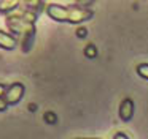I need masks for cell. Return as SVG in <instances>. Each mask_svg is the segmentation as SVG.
Listing matches in <instances>:
<instances>
[{
    "mask_svg": "<svg viewBox=\"0 0 148 139\" xmlns=\"http://www.w3.org/2000/svg\"><path fill=\"white\" fill-rule=\"evenodd\" d=\"M18 46H19V40H18L13 33H7V32L0 30V47H2V49L11 51Z\"/></svg>",
    "mask_w": 148,
    "mask_h": 139,
    "instance_id": "obj_6",
    "label": "cell"
},
{
    "mask_svg": "<svg viewBox=\"0 0 148 139\" xmlns=\"http://www.w3.org/2000/svg\"><path fill=\"white\" fill-rule=\"evenodd\" d=\"M77 35L80 38H84V36H86V30H84V28H80V30L77 32Z\"/></svg>",
    "mask_w": 148,
    "mask_h": 139,
    "instance_id": "obj_13",
    "label": "cell"
},
{
    "mask_svg": "<svg viewBox=\"0 0 148 139\" xmlns=\"http://www.w3.org/2000/svg\"><path fill=\"white\" fill-rule=\"evenodd\" d=\"M45 117H46V120H48V123H54V122H56V117L53 115L51 112H48V114H46Z\"/></svg>",
    "mask_w": 148,
    "mask_h": 139,
    "instance_id": "obj_11",
    "label": "cell"
},
{
    "mask_svg": "<svg viewBox=\"0 0 148 139\" xmlns=\"http://www.w3.org/2000/svg\"><path fill=\"white\" fill-rule=\"evenodd\" d=\"M7 27L10 28L11 33L14 36H19V46L23 52H29L34 46V40H35V24L29 22L23 16V13H13V14L7 16Z\"/></svg>",
    "mask_w": 148,
    "mask_h": 139,
    "instance_id": "obj_1",
    "label": "cell"
},
{
    "mask_svg": "<svg viewBox=\"0 0 148 139\" xmlns=\"http://www.w3.org/2000/svg\"><path fill=\"white\" fill-rule=\"evenodd\" d=\"M8 109V103L5 101V98L0 95V112H3V111Z\"/></svg>",
    "mask_w": 148,
    "mask_h": 139,
    "instance_id": "obj_10",
    "label": "cell"
},
{
    "mask_svg": "<svg viewBox=\"0 0 148 139\" xmlns=\"http://www.w3.org/2000/svg\"><path fill=\"white\" fill-rule=\"evenodd\" d=\"M24 96V85L21 82H13L10 84L3 92V98L8 103V106H13V104H18Z\"/></svg>",
    "mask_w": 148,
    "mask_h": 139,
    "instance_id": "obj_3",
    "label": "cell"
},
{
    "mask_svg": "<svg viewBox=\"0 0 148 139\" xmlns=\"http://www.w3.org/2000/svg\"><path fill=\"white\" fill-rule=\"evenodd\" d=\"M3 88H5V85H0V90H3Z\"/></svg>",
    "mask_w": 148,
    "mask_h": 139,
    "instance_id": "obj_14",
    "label": "cell"
},
{
    "mask_svg": "<svg viewBox=\"0 0 148 139\" xmlns=\"http://www.w3.org/2000/svg\"><path fill=\"white\" fill-rule=\"evenodd\" d=\"M21 0H0V13L8 14V13L14 11L19 6Z\"/></svg>",
    "mask_w": 148,
    "mask_h": 139,
    "instance_id": "obj_7",
    "label": "cell"
},
{
    "mask_svg": "<svg viewBox=\"0 0 148 139\" xmlns=\"http://www.w3.org/2000/svg\"><path fill=\"white\" fill-rule=\"evenodd\" d=\"M113 139H129V138L124 134V133H116L115 138H113Z\"/></svg>",
    "mask_w": 148,
    "mask_h": 139,
    "instance_id": "obj_12",
    "label": "cell"
},
{
    "mask_svg": "<svg viewBox=\"0 0 148 139\" xmlns=\"http://www.w3.org/2000/svg\"><path fill=\"white\" fill-rule=\"evenodd\" d=\"M84 54H86L88 57H91V59H94V57H96V54H97V51H96V47H94L92 44H88V47H86V51H84Z\"/></svg>",
    "mask_w": 148,
    "mask_h": 139,
    "instance_id": "obj_9",
    "label": "cell"
},
{
    "mask_svg": "<svg viewBox=\"0 0 148 139\" xmlns=\"http://www.w3.org/2000/svg\"><path fill=\"white\" fill-rule=\"evenodd\" d=\"M118 115L123 122H129L134 115V101L131 98H124L119 103V109H118Z\"/></svg>",
    "mask_w": 148,
    "mask_h": 139,
    "instance_id": "obj_4",
    "label": "cell"
},
{
    "mask_svg": "<svg viewBox=\"0 0 148 139\" xmlns=\"http://www.w3.org/2000/svg\"><path fill=\"white\" fill-rule=\"evenodd\" d=\"M137 73H138V76H142L143 79H148V63H140V65H137Z\"/></svg>",
    "mask_w": 148,
    "mask_h": 139,
    "instance_id": "obj_8",
    "label": "cell"
},
{
    "mask_svg": "<svg viewBox=\"0 0 148 139\" xmlns=\"http://www.w3.org/2000/svg\"><path fill=\"white\" fill-rule=\"evenodd\" d=\"M46 14L58 22H70V24H81L89 21L94 16V11L84 6H62V5H48Z\"/></svg>",
    "mask_w": 148,
    "mask_h": 139,
    "instance_id": "obj_2",
    "label": "cell"
},
{
    "mask_svg": "<svg viewBox=\"0 0 148 139\" xmlns=\"http://www.w3.org/2000/svg\"><path fill=\"white\" fill-rule=\"evenodd\" d=\"M19 6H21L23 11H30V13H34V14H37V16H38L43 9H46L43 0H21Z\"/></svg>",
    "mask_w": 148,
    "mask_h": 139,
    "instance_id": "obj_5",
    "label": "cell"
},
{
    "mask_svg": "<svg viewBox=\"0 0 148 139\" xmlns=\"http://www.w3.org/2000/svg\"><path fill=\"white\" fill-rule=\"evenodd\" d=\"M78 139H80V138H78ZM83 139H88V138H83Z\"/></svg>",
    "mask_w": 148,
    "mask_h": 139,
    "instance_id": "obj_15",
    "label": "cell"
}]
</instances>
